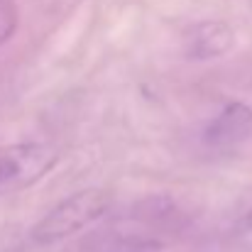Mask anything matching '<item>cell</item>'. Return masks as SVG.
<instances>
[{
	"mask_svg": "<svg viewBox=\"0 0 252 252\" xmlns=\"http://www.w3.org/2000/svg\"><path fill=\"white\" fill-rule=\"evenodd\" d=\"M59 150L49 142H12L0 147V196L25 191L52 174Z\"/></svg>",
	"mask_w": 252,
	"mask_h": 252,
	"instance_id": "cell-2",
	"label": "cell"
},
{
	"mask_svg": "<svg viewBox=\"0 0 252 252\" xmlns=\"http://www.w3.org/2000/svg\"><path fill=\"white\" fill-rule=\"evenodd\" d=\"M252 137V108L243 100H228L203 127L201 140L211 150H235Z\"/></svg>",
	"mask_w": 252,
	"mask_h": 252,
	"instance_id": "cell-3",
	"label": "cell"
},
{
	"mask_svg": "<svg viewBox=\"0 0 252 252\" xmlns=\"http://www.w3.org/2000/svg\"><path fill=\"white\" fill-rule=\"evenodd\" d=\"M233 230L240 233V235L252 233V198L238 206V213H235V218H233Z\"/></svg>",
	"mask_w": 252,
	"mask_h": 252,
	"instance_id": "cell-6",
	"label": "cell"
},
{
	"mask_svg": "<svg viewBox=\"0 0 252 252\" xmlns=\"http://www.w3.org/2000/svg\"><path fill=\"white\" fill-rule=\"evenodd\" d=\"M113 206V196L105 189L91 186L81 189L66 198H62L57 206H52L30 230L32 243L37 245H54L62 243L76 233H81L86 225L103 218Z\"/></svg>",
	"mask_w": 252,
	"mask_h": 252,
	"instance_id": "cell-1",
	"label": "cell"
},
{
	"mask_svg": "<svg viewBox=\"0 0 252 252\" xmlns=\"http://www.w3.org/2000/svg\"><path fill=\"white\" fill-rule=\"evenodd\" d=\"M17 2L15 0H0V47L7 44L17 30Z\"/></svg>",
	"mask_w": 252,
	"mask_h": 252,
	"instance_id": "cell-5",
	"label": "cell"
},
{
	"mask_svg": "<svg viewBox=\"0 0 252 252\" xmlns=\"http://www.w3.org/2000/svg\"><path fill=\"white\" fill-rule=\"evenodd\" d=\"M233 30L225 22H201L191 30L189 57L191 59H216L233 47Z\"/></svg>",
	"mask_w": 252,
	"mask_h": 252,
	"instance_id": "cell-4",
	"label": "cell"
}]
</instances>
